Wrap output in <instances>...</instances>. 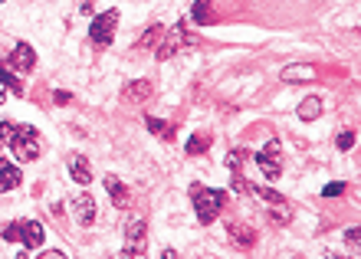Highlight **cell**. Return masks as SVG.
I'll list each match as a JSON object with an SVG mask.
<instances>
[{"label":"cell","instance_id":"cell-29","mask_svg":"<svg viewBox=\"0 0 361 259\" xmlns=\"http://www.w3.org/2000/svg\"><path fill=\"white\" fill-rule=\"evenodd\" d=\"M348 243H352V246H358V227H352V230H348Z\"/></svg>","mask_w":361,"mask_h":259},{"label":"cell","instance_id":"cell-13","mask_svg":"<svg viewBox=\"0 0 361 259\" xmlns=\"http://www.w3.org/2000/svg\"><path fill=\"white\" fill-rule=\"evenodd\" d=\"M152 92H154L152 82H148V79H138V82H128V86H125L122 99H125V102H135V106H138V102H145V99L152 96Z\"/></svg>","mask_w":361,"mask_h":259},{"label":"cell","instance_id":"cell-18","mask_svg":"<svg viewBox=\"0 0 361 259\" xmlns=\"http://www.w3.org/2000/svg\"><path fill=\"white\" fill-rule=\"evenodd\" d=\"M210 4H214V0H194V10H190V23H197V27H207V23H210Z\"/></svg>","mask_w":361,"mask_h":259},{"label":"cell","instance_id":"cell-10","mask_svg":"<svg viewBox=\"0 0 361 259\" xmlns=\"http://www.w3.org/2000/svg\"><path fill=\"white\" fill-rule=\"evenodd\" d=\"M283 82H312V79H319V72H315V66H309V63H293V66L283 69Z\"/></svg>","mask_w":361,"mask_h":259},{"label":"cell","instance_id":"cell-25","mask_svg":"<svg viewBox=\"0 0 361 259\" xmlns=\"http://www.w3.org/2000/svg\"><path fill=\"white\" fill-rule=\"evenodd\" d=\"M230 187H233L237 194H247V191H250V181H243L240 174H233V184H230Z\"/></svg>","mask_w":361,"mask_h":259},{"label":"cell","instance_id":"cell-19","mask_svg":"<svg viewBox=\"0 0 361 259\" xmlns=\"http://www.w3.org/2000/svg\"><path fill=\"white\" fill-rule=\"evenodd\" d=\"M145 125L152 128L158 138H164V141H171V138H174V125H171V122H161V118H145Z\"/></svg>","mask_w":361,"mask_h":259},{"label":"cell","instance_id":"cell-30","mask_svg":"<svg viewBox=\"0 0 361 259\" xmlns=\"http://www.w3.org/2000/svg\"><path fill=\"white\" fill-rule=\"evenodd\" d=\"M161 256H164V259H180V253H178V250H164Z\"/></svg>","mask_w":361,"mask_h":259},{"label":"cell","instance_id":"cell-9","mask_svg":"<svg viewBox=\"0 0 361 259\" xmlns=\"http://www.w3.org/2000/svg\"><path fill=\"white\" fill-rule=\"evenodd\" d=\"M73 207H76V220L82 223V227H92L95 223V201L89 197L86 191L73 197Z\"/></svg>","mask_w":361,"mask_h":259},{"label":"cell","instance_id":"cell-15","mask_svg":"<svg viewBox=\"0 0 361 259\" xmlns=\"http://www.w3.org/2000/svg\"><path fill=\"white\" fill-rule=\"evenodd\" d=\"M322 108H325V102H322V96H309L302 102V106L295 108V115L302 118V122H315V118L322 115Z\"/></svg>","mask_w":361,"mask_h":259},{"label":"cell","instance_id":"cell-33","mask_svg":"<svg viewBox=\"0 0 361 259\" xmlns=\"http://www.w3.org/2000/svg\"><path fill=\"white\" fill-rule=\"evenodd\" d=\"M0 4H4V0H0Z\"/></svg>","mask_w":361,"mask_h":259},{"label":"cell","instance_id":"cell-32","mask_svg":"<svg viewBox=\"0 0 361 259\" xmlns=\"http://www.w3.org/2000/svg\"><path fill=\"white\" fill-rule=\"evenodd\" d=\"M332 259H345V256H332Z\"/></svg>","mask_w":361,"mask_h":259},{"label":"cell","instance_id":"cell-23","mask_svg":"<svg viewBox=\"0 0 361 259\" xmlns=\"http://www.w3.org/2000/svg\"><path fill=\"white\" fill-rule=\"evenodd\" d=\"M335 144H338V151H348V148L355 144V132H352V128H345V132H338Z\"/></svg>","mask_w":361,"mask_h":259},{"label":"cell","instance_id":"cell-27","mask_svg":"<svg viewBox=\"0 0 361 259\" xmlns=\"http://www.w3.org/2000/svg\"><path fill=\"white\" fill-rule=\"evenodd\" d=\"M37 259H66V253H59V250H47V253H39Z\"/></svg>","mask_w":361,"mask_h":259},{"label":"cell","instance_id":"cell-22","mask_svg":"<svg viewBox=\"0 0 361 259\" xmlns=\"http://www.w3.org/2000/svg\"><path fill=\"white\" fill-rule=\"evenodd\" d=\"M161 33H164L161 27H152V30H148V33H145L142 39H138V43H135V49H148V46H152V43H154V39L161 37Z\"/></svg>","mask_w":361,"mask_h":259},{"label":"cell","instance_id":"cell-4","mask_svg":"<svg viewBox=\"0 0 361 259\" xmlns=\"http://www.w3.org/2000/svg\"><path fill=\"white\" fill-rule=\"evenodd\" d=\"M184 43H188V20H180V23H174L171 30H164L161 43L154 46V59H171L174 53H180Z\"/></svg>","mask_w":361,"mask_h":259},{"label":"cell","instance_id":"cell-26","mask_svg":"<svg viewBox=\"0 0 361 259\" xmlns=\"http://www.w3.org/2000/svg\"><path fill=\"white\" fill-rule=\"evenodd\" d=\"M342 191H345V184H342V181H332V184H329V187H325L322 194H325V197H338V194H342Z\"/></svg>","mask_w":361,"mask_h":259},{"label":"cell","instance_id":"cell-17","mask_svg":"<svg viewBox=\"0 0 361 259\" xmlns=\"http://www.w3.org/2000/svg\"><path fill=\"white\" fill-rule=\"evenodd\" d=\"M210 144H214V134H210V132H194L188 138V154H190V158H197V154L207 151Z\"/></svg>","mask_w":361,"mask_h":259},{"label":"cell","instance_id":"cell-3","mask_svg":"<svg viewBox=\"0 0 361 259\" xmlns=\"http://www.w3.org/2000/svg\"><path fill=\"white\" fill-rule=\"evenodd\" d=\"M0 236L7 243H23L27 250H37L39 243H43V223L39 220H13L0 230Z\"/></svg>","mask_w":361,"mask_h":259},{"label":"cell","instance_id":"cell-31","mask_svg":"<svg viewBox=\"0 0 361 259\" xmlns=\"http://www.w3.org/2000/svg\"><path fill=\"white\" fill-rule=\"evenodd\" d=\"M4 99H7V86H4V79H0V106H4Z\"/></svg>","mask_w":361,"mask_h":259},{"label":"cell","instance_id":"cell-21","mask_svg":"<svg viewBox=\"0 0 361 259\" xmlns=\"http://www.w3.org/2000/svg\"><path fill=\"white\" fill-rule=\"evenodd\" d=\"M247 158H250L247 148H233V151L227 154V168H230V171H237V168H243V164H247Z\"/></svg>","mask_w":361,"mask_h":259},{"label":"cell","instance_id":"cell-12","mask_svg":"<svg viewBox=\"0 0 361 259\" xmlns=\"http://www.w3.org/2000/svg\"><path fill=\"white\" fill-rule=\"evenodd\" d=\"M227 233H230V240H233V246H243V250H250L257 243V230L247 227V223H230Z\"/></svg>","mask_w":361,"mask_h":259},{"label":"cell","instance_id":"cell-2","mask_svg":"<svg viewBox=\"0 0 361 259\" xmlns=\"http://www.w3.org/2000/svg\"><path fill=\"white\" fill-rule=\"evenodd\" d=\"M10 148H13V158L23 164L30 161H37L39 154H43V141H39V134L37 128H30V125H17L13 128V134H10Z\"/></svg>","mask_w":361,"mask_h":259},{"label":"cell","instance_id":"cell-1","mask_svg":"<svg viewBox=\"0 0 361 259\" xmlns=\"http://www.w3.org/2000/svg\"><path fill=\"white\" fill-rule=\"evenodd\" d=\"M190 201H194V210H197V220L207 227L220 217L224 210V191H214V187H200V184H190Z\"/></svg>","mask_w":361,"mask_h":259},{"label":"cell","instance_id":"cell-11","mask_svg":"<svg viewBox=\"0 0 361 259\" xmlns=\"http://www.w3.org/2000/svg\"><path fill=\"white\" fill-rule=\"evenodd\" d=\"M66 164H69V174H73V181H76V184H82V187H86V184L92 181V168H89V161L82 158V154H69Z\"/></svg>","mask_w":361,"mask_h":259},{"label":"cell","instance_id":"cell-6","mask_svg":"<svg viewBox=\"0 0 361 259\" xmlns=\"http://www.w3.org/2000/svg\"><path fill=\"white\" fill-rule=\"evenodd\" d=\"M115 27H118V10H105L99 17L92 20V27H89V39H92V46H109L115 39Z\"/></svg>","mask_w":361,"mask_h":259},{"label":"cell","instance_id":"cell-8","mask_svg":"<svg viewBox=\"0 0 361 259\" xmlns=\"http://www.w3.org/2000/svg\"><path fill=\"white\" fill-rule=\"evenodd\" d=\"M37 66V53L30 43H17L13 53L7 56V69H17V72H30V69Z\"/></svg>","mask_w":361,"mask_h":259},{"label":"cell","instance_id":"cell-7","mask_svg":"<svg viewBox=\"0 0 361 259\" xmlns=\"http://www.w3.org/2000/svg\"><path fill=\"white\" fill-rule=\"evenodd\" d=\"M145 233H148L145 217H128V223H125V250L145 253V240H148Z\"/></svg>","mask_w":361,"mask_h":259},{"label":"cell","instance_id":"cell-14","mask_svg":"<svg viewBox=\"0 0 361 259\" xmlns=\"http://www.w3.org/2000/svg\"><path fill=\"white\" fill-rule=\"evenodd\" d=\"M105 191H109V197H112V203L122 210L125 203H128V191H125V184L115 177V174H105Z\"/></svg>","mask_w":361,"mask_h":259},{"label":"cell","instance_id":"cell-5","mask_svg":"<svg viewBox=\"0 0 361 259\" xmlns=\"http://www.w3.org/2000/svg\"><path fill=\"white\" fill-rule=\"evenodd\" d=\"M257 164H259V171L267 174V181H276V177L283 174V144L276 141V138H269V141L259 148Z\"/></svg>","mask_w":361,"mask_h":259},{"label":"cell","instance_id":"cell-20","mask_svg":"<svg viewBox=\"0 0 361 259\" xmlns=\"http://www.w3.org/2000/svg\"><path fill=\"white\" fill-rule=\"evenodd\" d=\"M250 191L257 194L259 201H267V203H276V207H279V203H286V197H283V194H276L273 187H263V184H250Z\"/></svg>","mask_w":361,"mask_h":259},{"label":"cell","instance_id":"cell-16","mask_svg":"<svg viewBox=\"0 0 361 259\" xmlns=\"http://www.w3.org/2000/svg\"><path fill=\"white\" fill-rule=\"evenodd\" d=\"M13 187H20V171L0 158V191H13Z\"/></svg>","mask_w":361,"mask_h":259},{"label":"cell","instance_id":"cell-28","mask_svg":"<svg viewBox=\"0 0 361 259\" xmlns=\"http://www.w3.org/2000/svg\"><path fill=\"white\" fill-rule=\"evenodd\" d=\"M115 259H145V253H135V250H122Z\"/></svg>","mask_w":361,"mask_h":259},{"label":"cell","instance_id":"cell-24","mask_svg":"<svg viewBox=\"0 0 361 259\" xmlns=\"http://www.w3.org/2000/svg\"><path fill=\"white\" fill-rule=\"evenodd\" d=\"M289 217H293V210H286V203H279V207L273 210V220H276V223H286Z\"/></svg>","mask_w":361,"mask_h":259}]
</instances>
